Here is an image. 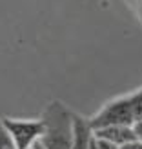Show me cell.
<instances>
[{"label":"cell","mask_w":142,"mask_h":149,"mask_svg":"<svg viewBox=\"0 0 142 149\" xmlns=\"http://www.w3.org/2000/svg\"><path fill=\"white\" fill-rule=\"evenodd\" d=\"M2 122L15 140L17 149H31L44 135L42 120H18V118L2 116Z\"/></svg>","instance_id":"3957f363"},{"label":"cell","mask_w":142,"mask_h":149,"mask_svg":"<svg viewBox=\"0 0 142 149\" xmlns=\"http://www.w3.org/2000/svg\"><path fill=\"white\" fill-rule=\"evenodd\" d=\"M0 149H17V146H15V140L11 138L9 131L6 129L2 118H0Z\"/></svg>","instance_id":"52a82bcc"},{"label":"cell","mask_w":142,"mask_h":149,"mask_svg":"<svg viewBox=\"0 0 142 149\" xmlns=\"http://www.w3.org/2000/svg\"><path fill=\"white\" fill-rule=\"evenodd\" d=\"M131 127H133V133H135L137 142H140V144H142V120H135Z\"/></svg>","instance_id":"ba28073f"},{"label":"cell","mask_w":142,"mask_h":149,"mask_svg":"<svg viewBox=\"0 0 142 149\" xmlns=\"http://www.w3.org/2000/svg\"><path fill=\"white\" fill-rule=\"evenodd\" d=\"M89 149H97V142H95V138H93V142L89 144Z\"/></svg>","instance_id":"7c38bea8"},{"label":"cell","mask_w":142,"mask_h":149,"mask_svg":"<svg viewBox=\"0 0 142 149\" xmlns=\"http://www.w3.org/2000/svg\"><path fill=\"white\" fill-rule=\"evenodd\" d=\"M95 142H97V149H118V146L111 144V142H106V140H99V138H95Z\"/></svg>","instance_id":"9c48e42d"},{"label":"cell","mask_w":142,"mask_h":149,"mask_svg":"<svg viewBox=\"0 0 142 149\" xmlns=\"http://www.w3.org/2000/svg\"><path fill=\"white\" fill-rule=\"evenodd\" d=\"M129 104H131V111H133V118L135 120H142V87L139 91L128 95Z\"/></svg>","instance_id":"8992f818"},{"label":"cell","mask_w":142,"mask_h":149,"mask_svg":"<svg viewBox=\"0 0 142 149\" xmlns=\"http://www.w3.org/2000/svg\"><path fill=\"white\" fill-rule=\"evenodd\" d=\"M93 136L99 140H106L115 146H124L128 142H133L135 138V133H133L131 125H108V127H100L93 131Z\"/></svg>","instance_id":"277c9868"},{"label":"cell","mask_w":142,"mask_h":149,"mask_svg":"<svg viewBox=\"0 0 142 149\" xmlns=\"http://www.w3.org/2000/svg\"><path fill=\"white\" fill-rule=\"evenodd\" d=\"M44 135L40 144L46 149H71L73 144V111L60 100L48 104L42 115Z\"/></svg>","instance_id":"6da1fadb"},{"label":"cell","mask_w":142,"mask_h":149,"mask_svg":"<svg viewBox=\"0 0 142 149\" xmlns=\"http://www.w3.org/2000/svg\"><path fill=\"white\" fill-rule=\"evenodd\" d=\"M118 149H142V144H140V142H137V140H133V142H128V144L120 146Z\"/></svg>","instance_id":"30bf717a"},{"label":"cell","mask_w":142,"mask_h":149,"mask_svg":"<svg viewBox=\"0 0 142 149\" xmlns=\"http://www.w3.org/2000/svg\"><path fill=\"white\" fill-rule=\"evenodd\" d=\"M87 122L93 131L100 127H108V125H133L135 118H133L129 98L128 96H120V98L108 102L91 118H87Z\"/></svg>","instance_id":"7a4b0ae2"},{"label":"cell","mask_w":142,"mask_h":149,"mask_svg":"<svg viewBox=\"0 0 142 149\" xmlns=\"http://www.w3.org/2000/svg\"><path fill=\"white\" fill-rule=\"evenodd\" d=\"M31 149H46V147H44V146L40 144V140H38V142H36V144H35V146H33Z\"/></svg>","instance_id":"8fae6325"},{"label":"cell","mask_w":142,"mask_h":149,"mask_svg":"<svg viewBox=\"0 0 142 149\" xmlns=\"http://www.w3.org/2000/svg\"><path fill=\"white\" fill-rule=\"evenodd\" d=\"M93 129L89 125L87 118L73 113V144L71 149H89V144L93 142Z\"/></svg>","instance_id":"5b68a950"}]
</instances>
